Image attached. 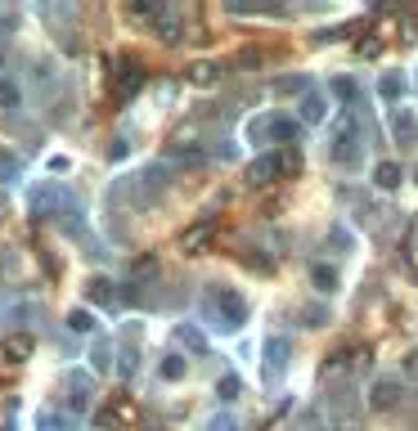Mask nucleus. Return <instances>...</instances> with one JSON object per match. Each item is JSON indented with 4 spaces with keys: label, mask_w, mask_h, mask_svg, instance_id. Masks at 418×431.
Here are the masks:
<instances>
[{
    "label": "nucleus",
    "mask_w": 418,
    "mask_h": 431,
    "mask_svg": "<svg viewBox=\"0 0 418 431\" xmlns=\"http://www.w3.org/2000/svg\"><path fill=\"white\" fill-rule=\"evenodd\" d=\"M207 296H212L216 314H221V328H239V323L248 319V301L239 296V287H221V283H216Z\"/></svg>",
    "instance_id": "1"
},
{
    "label": "nucleus",
    "mask_w": 418,
    "mask_h": 431,
    "mask_svg": "<svg viewBox=\"0 0 418 431\" xmlns=\"http://www.w3.org/2000/svg\"><path fill=\"white\" fill-rule=\"evenodd\" d=\"M144 85V63L140 59H117V76H112V99L126 103L131 94Z\"/></svg>",
    "instance_id": "2"
},
{
    "label": "nucleus",
    "mask_w": 418,
    "mask_h": 431,
    "mask_svg": "<svg viewBox=\"0 0 418 431\" xmlns=\"http://www.w3.org/2000/svg\"><path fill=\"white\" fill-rule=\"evenodd\" d=\"M333 162H337V167H346V171L360 162V126H356V117L342 121V130H337V140H333Z\"/></svg>",
    "instance_id": "3"
},
{
    "label": "nucleus",
    "mask_w": 418,
    "mask_h": 431,
    "mask_svg": "<svg viewBox=\"0 0 418 431\" xmlns=\"http://www.w3.org/2000/svg\"><path fill=\"white\" fill-rule=\"evenodd\" d=\"M387 126H392V135L401 149H414V140H418V117H414V108H387Z\"/></svg>",
    "instance_id": "4"
},
{
    "label": "nucleus",
    "mask_w": 418,
    "mask_h": 431,
    "mask_svg": "<svg viewBox=\"0 0 418 431\" xmlns=\"http://www.w3.org/2000/svg\"><path fill=\"white\" fill-rule=\"evenodd\" d=\"M212 238H216V220L207 216V220H198V225H189L185 234H180V252L185 256H198V252H207V247H212Z\"/></svg>",
    "instance_id": "5"
},
{
    "label": "nucleus",
    "mask_w": 418,
    "mask_h": 431,
    "mask_svg": "<svg viewBox=\"0 0 418 431\" xmlns=\"http://www.w3.org/2000/svg\"><path fill=\"white\" fill-rule=\"evenodd\" d=\"M131 418H135V405H131L126 396H112L103 409H94V427H99V431H112V427L131 423Z\"/></svg>",
    "instance_id": "6"
},
{
    "label": "nucleus",
    "mask_w": 418,
    "mask_h": 431,
    "mask_svg": "<svg viewBox=\"0 0 418 431\" xmlns=\"http://www.w3.org/2000/svg\"><path fill=\"white\" fill-rule=\"evenodd\" d=\"M265 135L292 149V144L301 140V121H297V117H288V112H270V117H265Z\"/></svg>",
    "instance_id": "7"
},
{
    "label": "nucleus",
    "mask_w": 418,
    "mask_h": 431,
    "mask_svg": "<svg viewBox=\"0 0 418 431\" xmlns=\"http://www.w3.org/2000/svg\"><path fill=\"white\" fill-rule=\"evenodd\" d=\"M243 180H248L252 189H261V185H270V180H279V153H265V158L248 162V171H243Z\"/></svg>",
    "instance_id": "8"
},
{
    "label": "nucleus",
    "mask_w": 418,
    "mask_h": 431,
    "mask_svg": "<svg viewBox=\"0 0 418 431\" xmlns=\"http://www.w3.org/2000/svg\"><path fill=\"white\" fill-rule=\"evenodd\" d=\"M32 350H36L32 332H9V337L0 341V355H5V364H23V360H32Z\"/></svg>",
    "instance_id": "9"
},
{
    "label": "nucleus",
    "mask_w": 418,
    "mask_h": 431,
    "mask_svg": "<svg viewBox=\"0 0 418 431\" xmlns=\"http://www.w3.org/2000/svg\"><path fill=\"white\" fill-rule=\"evenodd\" d=\"M369 405H374V409H396V405H401V382L378 378L374 387H369Z\"/></svg>",
    "instance_id": "10"
},
{
    "label": "nucleus",
    "mask_w": 418,
    "mask_h": 431,
    "mask_svg": "<svg viewBox=\"0 0 418 431\" xmlns=\"http://www.w3.org/2000/svg\"><path fill=\"white\" fill-rule=\"evenodd\" d=\"M288 369V337H270L265 341V378H279Z\"/></svg>",
    "instance_id": "11"
},
{
    "label": "nucleus",
    "mask_w": 418,
    "mask_h": 431,
    "mask_svg": "<svg viewBox=\"0 0 418 431\" xmlns=\"http://www.w3.org/2000/svg\"><path fill=\"white\" fill-rule=\"evenodd\" d=\"M324 117H328V108H324V94L306 90V94H301V103H297V121H306V126H319Z\"/></svg>",
    "instance_id": "12"
},
{
    "label": "nucleus",
    "mask_w": 418,
    "mask_h": 431,
    "mask_svg": "<svg viewBox=\"0 0 418 431\" xmlns=\"http://www.w3.org/2000/svg\"><path fill=\"white\" fill-rule=\"evenodd\" d=\"M36 431H77V418L68 414V409H41V414H36Z\"/></svg>",
    "instance_id": "13"
},
{
    "label": "nucleus",
    "mask_w": 418,
    "mask_h": 431,
    "mask_svg": "<svg viewBox=\"0 0 418 431\" xmlns=\"http://www.w3.org/2000/svg\"><path fill=\"white\" fill-rule=\"evenodd\" d=\"M176 341L185 350H194V355H207V332L194 328V323H176Z\"/></svg>",
    "instance_id": "14"
},
{
    "label": "nucleus",
    "mask_w": 418,
    "mask_h": 431,
    "mask_svg": "<svg viewBox=\"0 0 418 431\" xmlns=\"http://www.w3.org/2000/svg\"><path fill=\"white\" fill-rule=\"evenodd\" d=\"M216 81H221V68H216V63H207V59L189 63V85H216Z\"/></svg>",
    "instance_id": "15"
},
{
    "label": "nucleus",
    "mask_w": 418,
    "mask_h": 431,
    "mask_svg": "<svg viewBox=\"0 0 418 431\" xmlns=\"http://www.w3.org/2000/svg\"><path fill=\"white\" fill-rule=\"evenodd\" d=\"M378 94H383V99L396 108V103H401V94H405V76L401 72H387L383 81H378Z\"/></svg>",
    "instance_id": "16"
},
{
    "label": "nucleus",
    "mask_w": 418,
    "mask_h": 431,
    "mask_svg": "<svg viewBox=\"0 0 418 431\" xmlns=\"http://www.w3.org/2000/svg\"><path fill=\"white\" fill-rule=\"evenodd\" d=\"M310 283H315L319 292H337V270L324 265V261H315V265H310Z\"/></svg>",
    "instance_id": "17"
},
{
    "label": "nucleus",
    "mask_w": 418,
    "mask_h": 431,
    "mask_svg": "<svg viewBox=\"0 0 418 431\" xmlns=\"http://www.w3.org/2000/svg\"><path fill=\"white\" fill-rule=\"evenodd\" d=\"M401 176H405V171L396 167V162H378V167H374V185L378 189H396V185H401Z\"/></svg>",
    "instance_id": "18"
},
{
    "label": "nucleus",
    "mask_w": 418,
    "mask_h": 431,
    "mask_svg": "<svg viewBox=\"0 0 418 431\" xmlns=\"http://www.w3.org/2000/svg\"><path fill=\"white\" fill-rule=\"evenodd\" d=\"M279 176L283 180H297L301 176V149H283L279 153Z\"/></svg>",
    "instance_id": "19"
},
{
    "label": "nucleus",
    "mask_w": 418,
    "mask_h": 431,
    "mask_svg": "<svg viewBox=\"0 0 418 431\" xmlns=\"http://www.w3.org/2000/svg\"><path fill=\"white\" fill-rule=\"evenodd\" d=\"M216 396H221L225 405H230V400H239L243 396V378H239V373H225V378L216 382Z\"/></svg>",
    "instance_id": "20"
},
{
    "label": "nucleus",
    "mask_w": 418,
    "mask_h": 431,
    "mask_svg": "<svg viewBox=\"0 0 418 431\" xmlns=\"http://www.w3.org/2000/svg\"><path fill=\"white\" fill-rule=\"evenodd\" d=\"M85 296H90L94 305H112V301H117V296H112V283H108V279H90Z\"/></svg>",
    "instance_id": "21"
},
{
    "label": "nucleus",
    "mask_w": 418,
    "mask_h": 431,
    "mask_svg": "<svg viewBox=\"0 0 418 431\" xmlns=\"http://www.w3.org/2000/svg\"><path fill=\"white\" fill-rule=\"evenodd\" d=\"M310 90V76H279L274 81V94H306Z\"/></svg>",
    "instance_id": "22"
},
{
    "label": "nucleus",
    "mask_w": 418,
    "mask_h": 431,
    "mask_svg": "<svg viewBox=\"0 0 418 431\" xmlns=\"http://www.w3.org/2000/svg\"><path fill=\"white\" fill-rule=\"evenodd\" d=\"M158 274V256H140L135 265H131V283L140 287V279H153Z\"/></svg>",
    "instance_id": "23"
},
{
    "label": "nucleus",
    "mask_w": 418,
    "mask_h": 431,
    "mask_svg": "<svg viewBox=\"0 0 418 431\" xmlns=\"http://www.w3.org/2000/svg\"><path fill=\"white\" fill-rule=\"evenodd\" d=\"M153 32H158V41H180V18H176V14L158 18V23H153Z\"/></svg>",
    "instance_id": "24"
},
{
    "label": "nucleus",
    "mask_w": 418,
    "mask_h": 431,
    "mask_svg": "<svg viewBox=\"0 0 418 431\" xmlns=\"http://www.w3.org/2000/svg\"><path fill=\"white\" fill-rule=\"evenodd\" d=\"M301 323H306V328H324V323H328V305H301Z\"/></svg>",
    "instance_id": "25"
},
{
    "label": "nucleus",
    "mask_w": 418,
    "mask_h": 431,
    "mask_svg": "<svg viewBox=\"0 0 418 431\" xmlns=\"http://www.w3.org/2000/svg\"><path fill=\"white\" fill-rule=\"evenodd\" d=\"M158 373H162L167 382H180V378H185V360H180V355H162V364H158Z\"/></svg>",
    "instance_id": "26"
},
{
    "label": "nucleus",
    "mask_w": 418,
    "mask_h": 431,
    "mask_svg": "<svg viewBox=\"0 0 418 431\" xmlns=\"http://www.w3.org/2000/svg\"><path fill=\"white\" fill-rule=\"evenodd\" d=\"M333 94H337V99H346V103H356V99H360L356 76H337V81H333Z\"/></svg>",
    "instance_id": "27"
},
{
    "label": "nucleus",
    "mask_w": 418,
    "mask_h": 431,
    "mask_svg": "<svg viewBox=\"0 0 418 431\" xmlns=\"http://www.w3.org/2000/svg\"><path fill=\"white\" fill-rule=\"evenodd\" d=\"M328 247H333V252H351V247H356V238L346 234V225H333V229H328Z\"/></svg>",
    "instance_id": "28"
},
{
    "label": "nucleus",
    "mask_w": 418,
    "mask_h": 431,
    "mask_svg": "<svg viewBox=\"0 0 418 431\" xmlns=\"http://www.w3.org/2000/svg\"><path fill=\"white\" fill-rule=\"evenodd\" d=\"M68 328L72 332H94V314L90 310H72L68 314Z\"/></svg>",
    "instance_id": "29"
},
{
    "label": "nucleus",
    "mask_w": 418,
    "mask_h": 431,
    "mask_svg": "<svg viewBox=\"0 0 418 431\" xmlns=\"http://www.w3.org/2000/svg\"><path fill=\"white\" fill-rule=\"evenodd\" d=\"M234 256H239L252 274H270V261H265V256H256V252H234Z\"/></svg>",
    "instance_id": "30"
},
{
    "label": "nucleus",
    "mask_w": 418,
    "mask_h": 431,
    "mask_svg": "<svg viewBox=\"0 0 418 431\" xmlns=\"http://www.w3.org/2000/svg\"><path fill=\"white\" fill-rule=\"evenodd\" d=\"M18 171H23V162H18L14 153H0V180H14Z\"/></svg>",
    "instance_id": "31"
},
{
    "label": "nucleus",
    "mask_w": 418,
    "mask_h": 431,
    "mask_svg": "<svg viewBox=\"0 0 418 431\" xmlns=\"http://www.w3.org/2000/svg\"><path fill=\"white\" fill-rule=\"evenodd\" d=\"M158 14V5H149V0H131L126 5V18H153Z\"/></svg>",
    "instance_id": "32"
},
{
    "label": "nucleus",
    "mask_w": 418,
    "mask_h": 431,
    "mask_svg": "<svg viewBox=\"0 0 418 431\" xmlns=\"http://www.w3.org/2000/svg\"><path fill=\"white\" fill-rule=\"evenodd\" d=\"M356 54H360V59H378V54H383V41H378V36H369V41L356 45Z\"/></svg>",
    "instance_id": "33"
},
{
    "label": "nucleus",
    "mask_w": 418,
    "mask_h": 431,
    "mask_svg": "<svg viewBox=\"0 0 418 431\" xmlns=\"http://www.w3.org/2000/svg\"><path fill=\"white\" fill-rule=\"evenodd\" d=\"M207 431H239V423H234L230 414H216L212 423H207Z\"/></svg>",
    "instance_id": "34"
},
{
    "label": "nucleus",
    "mask_w": 418,
    "mask_h": 431,
    "mask_svg": "<svg viewBox=\"0 0 418 431\" xmlns=\"http://www.w3.org/2000/svg\"><path fill=\"white\" fill-rule=\"evenodd\" d=\"M0 103H5V108H14V103H18V90H14V81H0Z\"/></svg>",
    "instance_id": "35"
},
{
    "label": "nucleus",
    "mask_w": 418,
    "mask_h": 431,
    "mask_svg": "<svg viewBox=\"0 0 418 431\" xmlns=\"http://www.w3.org/2000/svg\"><path fill=\"white\" fill-rule=\"evenodd\" d=\"M261 63V50H243L239 59H234V68H256Z\"/></svg>",
    "instance_id": "36"
},
{
    "label": "nucleus",
    "mask_w": 418,
    "mask_h": 431,
    "mask_svg": "<svg viewBox=\"0 0 418 431\" xmlns=\"http://www.w3.org/2000/svg\"><path fill=\"white\" fill-rule=\"evenodd\" d=\"M90 364H94V369H108V341H99V346H94Z\"/></svg>",
    "instance_id": "37"
},
{
    "label": "nucleus",
    "mask_w": 418,
    "mask_h": 431,
    "mask_svg": "<svg viewBox=\"0 0 418 431\" xmlns=\"http://www.w3.org/2000/svg\"><path fill=\"white\" fill-rule=\"evenodd\" d=\"M405 373H418V350H410V355H405Z\"/></svg>",
    "instance_id": "38"
},
{
    "label": "nucleus",
    "mask_w": 418,
    "mask_h": 431,
    "mask_svg": "<svg viewBox=\"0 0 418 431\" xmlns=\"http://www.w3.org/2000/svg\"><path fill=\"white\" fill-rule=\"evenodd\" d=\"M0 68H5V54H0Z\"/></svg>",
    "instance_id": "39"
},
{
    "label": "nucleus",
    "mask_w": 418,
    "mask_h": 431,
    "mask_svg": "<svg viewBox=\"0 0 418 431\" xmlns=\"http://www.w3.org/2000/svg\"><path fill=\"white\" fill-rule=\"evenodd\" d=\"M319 431H333V427H319Z\"/></svg>",
    "instance_id": "40"
},
{
    "label": "nucleus",
    "mask_w": 418,
    "mask_h": 431,
    "mask_svg": "<svg viewBox=\"0 0 418 431\" xmlns=\"http://www.w3.org/2000/svg\"><path fill=\"white\" fill-rule=\"evenodd\" d=\"M414 180H418V176H414Z\"/></svg>",
    "instance_id": "41"
}]
</instances>
